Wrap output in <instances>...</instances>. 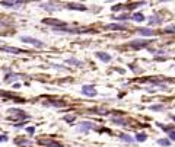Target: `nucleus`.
I'll return each instance as SVG.
<instances>
[{"label": "nucleus", "instance_id": "13", "mask_svg": "<svg viewBox=\"0 0 175 147\" xmlns=\"http://www.w3.org/2000/svg\"><path fill=\"white\" fill-rule=\"evenodd\" d=\"M131 19H133L134 22H143V21H144V15H143V13H134V15L131 16Z\"/></svg>", "mask_w": 175, "mask_h": 147}, {"label": "nucleus", "instance_id": "17", "mask_svg": "<svg viewBox=\"0 0 175 147\" xmlns=\"http://www.w3.org/2000/svg\"><path fill=\"white\" fill-rule=\"evenodd\" d=\"M146 138H147V136L143 134V133H139V134L136 136V140H137V141H146Z\"/></svg>", "mask_w": 175, "mask_h": 147}, {"label": "nucleus", "instance_id": "14", "mask_svg": "<svg viewBox=\"0 0 175 147\" xmlns=\"http://www.w3.org/2000/svg\"><path fill=\"white\" fill-rule=\"evenodd\" d=\"M158 144L162 147H169L171 146V140L169 138H159L158 140Z\"/></svg>", "mask_w": 175, "mask_h": 147}, {"label": "nucleus", "instance_id": "9", "mask_svg": "<svg viewBox=\"0 0 175 147\" xmlns=\"http://www.w3.org/2000/svg\"><path fill=\"white\" fill-rule=\"evenodd\" d=\"M137 32L140 35H143V37H152V35H155V32L152 29H147V28H140V29H137Z\"/></svg>", "mask_w": 175, "mask_h": 147}, {"label": "nucleus", "instance_id": "30", "mask_svg": "<svg viewBox=\"0 0 175 147\" xmlns=\"http://www.w3.org/2000/svg\"><path fill=\"white\" fill-rule=\"evenodd\" d=\"M172 119H174V121H175V115H174V116H172Z\"/></svg>", "mask_w": 175, "mask_h": 147}, {"label": "nucleus", "instance_id": "20", "mask_svg": "<svg viewBox=\"0 0 175 147\" xmlns=\"http://www.w3.org/2000/svg\"><path fill=\"white\" fill-rule=\"evenodd\" d=\"M112 122H115V124H118V125H124V124H126V121L121 119V118H112Z\"/></svg>", "mask_w": 175, "mask_h": 147}, {"label": "nucleus", "instance_id": "2", "mask_svg": "<svg viewBox=\"0 0 175 147\" xmlns=\"http://www.w3.org/2000/svg\"><path fill=\"white\" fill-rule=\"evenodd\" d=\"M90 128H95L93 122H82V124L78 127V131H79V133H82V134H86Z\"/></svg>", "mask_w": 175, "mask_h": 147}, {"label": "nucleus", "instance_id": "3", "mask_svg": "<svg viewBox=\"0 0 175 147\" xmlns=\"http://www.w3.org/2000/svg\"><path fill=\"white\" fill-rule=\"evenodd\" d=\"M82 93H83V95H86V96H95V95H96V90H95V87H93V86L86 85V86H83V87H82Z\"/></svg>", "mask_w": 175, "mask_h": 147}, {"label": "nucleus", "instance_id": "28", "mask_svg": "<svg viewBox=\"0 0 175 147\" xmlns=\"http://www.w3.org/2000/svg\"><path fill=\"white\" fill-rule=\"evenodd\" d=\"M19 87H21L19 83H15V85H13V89H19Z\"/></svg>", "mask_w": 175, "mask_h": 147}, {"label": "nucleus", "instance_id": "8", "mask_svg": "<svg viewBox=\"0 0 175 147\" xmlns=\"http://www.w3.org/2000/svg\"><path fill=\"white\" fill-rule=\"evenodd\" d=\"M105 29H112V31H118V29H126V25L121 23H110L105 26Z\"/></svg>", "mask_w": 175, "mask_h": 147}, {"label": "nucleus", "instance_id": "22", "mask_svg": "<svg viewBox=\"0 0 175 147\" xmlns=\"http://www.w3.org/2000/svg\"><path fill=\"white\" fill-rule=\"evenodd\" d=\"M48 105H54V107H64L66 104H64L63 101H60V102H50Z\"/></svg>", "mask_w": 175, "mask_h": 147}, {"label": "nucleus", "instance_id": "11", "mask_svg": "<svg viewBox=\"0 0 175 147\" xmlns=\"http://www.w3.org/2000/svg\"><path fill=\"white\" fill-rule=\"evenodd\" d=\"M67 7H69V9H75V10H86V6H83V4H76V3H69Z\"/></svg>", "mask_w": 175, "mask_h": 147}, {"label": "nucleus", "instance_id": "5", "mask_svg": "<svg viewBox=\"0 0 175 147\" xmlns=\"http://www.w3.org/2000/svg\"><path fill=\"white\" fill-rule=\"evenodd\" d=\"M22 4L23 1H4V0L0 1V6H4V7H19Z\"/></svg>", "mask_w": 175, "mask_h": 147}, {"label": "nucleus", "instance_id": "18", "mask_svg": "<svg viewBox=\"0 0 175 147\" xmlns=\"http://www.w3.org/2000/svg\"><path fill=\"white\" fill-rule=\"evenodd\" d=\"M129 18H130V16H129L127 13H123V15H120V16H117L115 19H117V21H127Z\"/></svg>", "mask_w": 175, "mask_h": 147}, {"label": "nucleus", "instance_id": "27", "mask_svg": "<svg viewBox=\"0 0 175 147\" xmlns=\"http://www.w3.org/2000/svg\"><path fill=\"white\" fill-rule=\"evenodd\" d=\"M0 141H7V137L6 136H0Z\"/></svg>", "mask_w": 175, "mask_h": 147}, {"label": "nucleus", "instance_id": "15", "mask_svg": "<svg viewBox=\"0 0 175 147\" xmlns=\"http://www.w3.org/2000/svg\"><path fill=\"white\" fill-rule=\"evenodd\" d=\"M120 140H123V141H126V143H133V141H134L133 137L127 136V134H121V136H120Z\"/></svg>", "mask_w": 175, "mask_h": 147}, {"label": "nucleus", "instance_id": "6", "mask_svg": "<svg viewBox=\"0 0 175 147\" xmlns=\"http://www.w3.org/2000/svg\"><path fill=\"white\" fill-rule=\"evenodd\" d=\"M99 60H102L104 63H108V61H111V55L110 54H107V53H102V51H98L96 54H95Z\"/></svg>", "mask_w": 175, "mask_h": 147}, {"label": "nucleus", "instance_id": "4", "mask_svg": "<svg viewBox=\"0 0 175 147\" xmlns=\"http://www.w3.org/2000/svg\"><path fill=\"white\" fill-rule=\"evenodd\" d=\"M147 44H149V41H140V39H136V41H131L130 47L133 48H143V47H147Z\"/></svg>", "mask_w": 175, "mask_h": 147}, {"label": "nucleus", "instance_id": "1", "mask_svg": "<svg viewBox=\"0 0 175 147\" xmlns=\"http://www.w3.org/2000/svg\"><path fill=\"white\" fill-rule=\"evenodd\" d=\"M21 41H22V42H26V44H31V45H34V47H38V48H43L44 47L43 41H40V39H37V38H32V37H22Z\"/></svg>", "mask_w": 175, "mask_h": 147}, {"label": "nucleus", "instance_id": "29", "mask_svg": "<svg viewBox=\"0 0 175 147\" xmlns=\"http://www.w3.org/2000/svg\"><path fill=\"white\" fill-rule=\"evenodd\" d=\"M47 147H61V146H60V144H57V143H55V144H53V146H47Z\"/></svg>", "mask_w": 175, "mask_h": 147}, {"label": "nucleus", "instance_id": "24", "mask_svg": "<svg viewBox=\"0 0 175 147\" xmlns=\"http://www.w3.org/2000/svg\"><path fill=\"white\" fill-rule=\"evenodd\" d=\"M168 137H169V140H171V141H175V131H174V130H172V131H169V136H168Z\"/></svg>", "mask_w": 175, "mask_h": 147}, {"label": "nucleus", "instance_id": "10", "mask_svg": "<svg viewBox=\"0 0 175 147\" xmlns=\"http://www.w3.org/2000/svg\"><path fill=\"white\" fill-rule=\"evenodd\" d=\"M161 23H162V19H161L159 16H156V15L150 16V19H149V25H161Z\"/></svg>", "mask_w": 175, "mask_h": 147}, {"label": "nucleus", "instance_id": "19", "mask_svg": "<svg viewBox=\"0 0 175 147\" xmlns=\"http://www.w3.org/2000/svg\"><path fill=\"white\" fill-rule=\"evenodd\" d=\"M76 119V115H66L64 116V121H67V122H73Z\"/></svg>", "mask_w": 175, "mask_h": 147}, {"label": "nucleus", "instance_id": "26", "mask_svg": "<svg viewBox=\"0 0 175 147\" xmlns=\"http://www.w3.org/2000/svg\"><path fill=\"white\" fill-rule=\"evenodd\" d=\"M121 9V4H117V6H112V10L115 12V10H120Z\"/></svg>", "mask_w": 175, "mask_h": 147}, {"label": "nucleus", "instance_id": "23", "mask_svg": "<svg viewBox=\"0 0 175 147\" xmlns=\"http://www.w3.org/2000/svg\"><path fill=\"white\" fill-rule=\"evenodd\" d=\"M166 32H169V34H175V25H171V26H168L166 29H165Z\"/></svg>", "mask_w": 175, "mask_h": 147}, {"label": "nucleus", "instance_id": "16", "mask_svg": "<svg viewBox=\"0 0 175 147\" xmlns=\"http://www.w3.org/2000/svg\"><path fill=\"white\" fill-rule=\"evenodd\" d=\"M66 63H67V64H70V63H72V64H75V66H82V64H83L82 61H79V60H76V58H69Z\"/></svg>", "mask_w": 175, "mask_h": 147}, {"label": "nucleus", "instance_id": "21", "mask_svg": "<svg viewBox=\"0 0 175 147\" xmlns=\"http://www.w3.org/2000/svg\"><path fill=\"white\" fill-rule=\"evenodd\" d=\"M164 109V105H152L150 111H162Z\"/></svg>", "mask_w": 175, "mask_h": 147}, {"label": "nucleus", "instance_id": "12", "mask_svg": "<svg viewBox=\"0 0 175 147\" xmlns=\"http://www.w3.org/2000/svg\"><path fill=\"white\" fill-rule=\"evenodd\" d=\"M3 50H4V51H7V53H12V54H21V53H23L22 50L15 48V47H3Z\"/></svg>", "mask_w": 175, "mask_h": 147}, {"label": "nucleus", "instance_id": "7", "mask_svg": "<svg viewBox=\"0 0 175 147\" xmlns=\"http://www.w3.org/2000/svg\"><path fill=\"white\" fill-rule=\"evenodd\" d=\"M10 115H12L13 119H16V118H26L23 111H19V109H10Z\"/></svg>", "mask_w": 175, "mask_h": 147}, {"label": "nucleus", "instance_id": "25", "mask_svg": "<svg viewBox=\"0 0 175 147\" xmlns=\"http://www.w3.org/2000/svg\"><path fill=\"white\" fill-rule=\"evenodd\" d=\"M26 131H28L29 134H32V133L35 131V128H34V127H28V128H26Z\"/></svg>", "mask_w": 175, "mask_h": 147}]
</instances>
